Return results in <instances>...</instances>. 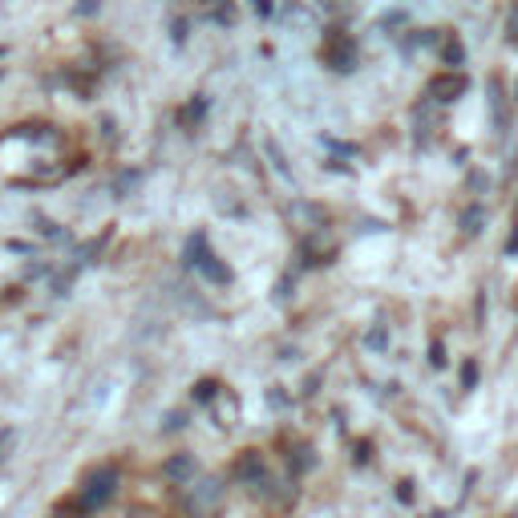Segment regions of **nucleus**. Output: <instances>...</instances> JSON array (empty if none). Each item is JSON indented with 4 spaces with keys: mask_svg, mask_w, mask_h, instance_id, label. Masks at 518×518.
I'll return each instance as SVG.
<instances>
[{
    "mask_svg": "<svg viewBox=\"0 0 518 518\" xmlns=\"http://www.w3.org/2000/svg\"><path fill=\"white\" fill-rule=\"evenodd\" d=\"M114 494H118V470H114V465H101V470H93L90 478H85L82 506H85V511H101Z\"/></svg>",
    "mask_w": 518,
    "mask_h": 518,
    "instance_id": "nucleus-1",
    "label": "nucleus"
},
{
    "mask_svg": "<svg viewBox=\"0 0 518 518\" xmlns=\"http://www.w3.org/2000/svg\"><path fill=\"white\" fill-rule=\"evenodd\" d=\"M223 503V482L219 478H198L187 486V511L195 518H211Z\"/></svg>",
    "mask_w": 518,
    "mask_h": 518,
    "instance_id": "nucleus-2",
    "label": "nucleus"
},
{
    "mask_svg": "<svg viewBox=\"0 0 518 518\" xmlns=\"http://www.w3.org/2000/svg\"><path fill=\"white\" fill-rule=\"evenodd\" d=\"M324 62L332 65V69H341V73H349V69L357 65V45H352V41H344V37H332L324 45Z\"/></svg>",
    "mask_w": 518,
    "mask_h": 518,
    "instance_id": "nucleus-3",
    "label": "nucleus"
},
{
    "mask_svg": "<svg viewBox=\"0 0 518 518\" xmlns=\"http://www.w3.org/2000/svg\"><path fill=\"white\" fill-rule=\"evenodd\" d=\"M462 90H465V77H454V73L434 77V82H429V98H434V101H454Z\"/></svg>",
    "mask_w": 518,
    "mask_h": 518,
    "instance_id": "nucleus-4",
    "label": "nucleus"
},
{
    "mask_svg": "<svg viewBox=\"0 0 518 518\" xmlns=\"http://www.w3.org/2000/svg\"><path fill=\"white\" fill-rule=\"evenodd\" d=\"M239 478H244L247 486H255V490H259V482L267 486V465H264V457H259V454H247L244 462H239Z\"/></svg>",
    "mask_w": 518,
    "mask_h": 518,
    "instance_id": "nucleus-5",
    "label": "nucleus"
},
{
    "mask_svg": "<svg viewBox=\"0 0 518 518\" xmlns=\"http://www.w3.org/2000/svg\"><path fill=\"white\" fill-rule=\"evenodd\" d=\"M162 474H167L170 482H178V486H191L195 482V462L191 457H170V462L162 465Z\"/></svg>",
    "mask_w": 518,
    "mask_h": 518,
    "instance_id": "nucleus-6",
    "label": "nucleus"
},
{
    "mask_svg": "<svg viewBox=\"0 0 518 518\" xmlns=\"http://www.w3.org/2000/svg\"><path fill=\"white\" fill-rule=\"evenodd\" d=\"M264 150H267V154H272V167H275V170H280V175H283V178H292V167H288V162H283L280 146H275V142H272V138H267V142H264Z\"/></svg>",
    "mask_w": 518,
    "mask_h": 518,
    "instance_id": "nucleus-7",
    "label": "nucleus"
},
{
    "mask_svg": "<svg viewBox=\"0 0 518 518\" xmlns=\"http://www.w3.org/2000/svg\"><path fill=\"white\" fill-rule=\"evenodd\" d=\"M474 381H478V365H474V360H465V365H462V385L474 388Z\"/></svg>",
    "mask_w": 518,
    "mask_h": 518,
    "instance_id": "nucleus-8",
    "label": "nucleus"
},
{
    "mask_svg": "<svg viewBox=\"0 0 518 518\" xmlns=\"http://www.w3.org/2000/svg\"><path fill=\"white\" fill-rule=\"evenodd\" d=\"M215 397V381H198L195 385V401H211Z\"/></svg>",
    "mask_w": 518,
    "mask_h": 518,
    "instance_id": "nucleus-9",
    "label": "nucleus"
},
{
    "mask_svg": "<svg viewBox=\"0 0 518 518\" xmlns=\"http://www.w3.org/2000/svg\"><path fill=\"white\" fill-rule=\"evenodd\" d=\"M77 13H85V16L98 13V0H77Z\"/></svg>",
    "mask_w": 518,
    "mask_h": 518,
    "instance_id": "nucleus-10",
    "label": "nucleus"
},
{
    "mask_svg": "<svg viewBox=\"0 0 518 518\" xmlns=\"http://www.w3.org/2000/svg\"><path fill=\"white\" fill-rule=\"evenodd\" d=\"M369 344H373V349H385V332H381V328H377V332H369Z\"/></svg>",
    "mask_w": 518,
    "mask_h": 518,
    "instance_id": "nucleus-11",
    "label": "nucleus"
},
{
    "mask_svg": "<svg viewBox=\"0 0 518 518\" xmlns=\"http://www.w3.org/2000/svg\"><path fill=\"white\" fill-rule=\"evenodd\" d=\"M446 57H450V62L457 65V62H462V45H457V41H454V45H450V49H446Z\"/></svg>",
    "mask_w": 518,
    "mask_h": 518,
    "instance_id": "nucleus-12",
    "label": "nucleus"
},
{
    "mask_svg": "<svg viewBox=\"0 0 518 518\" xmlns=\"http://www.w3.org/2000/svg\"><path fill=\"white\" fill-rule=\"evenodd\" d=\"M511 33H514V37H518V8H514V13H511Z\"/></svg>",
    "mask_w": 518,
    "mask_h": 518,
    "instance_id": "nucleus-13",
    "label": "nucleus"
},
{
    "mask_svg": "<svg viewBox=\"0 0 518 518\" xmlns=\"http://www.w3.org/2000/svg\"><path fill=\"white\" fill-rule=\"evenodd\" d=\"M321 5H324V8H332V5H336V0H321Z\"/></svg>",
    "mask_w": 518,
    "mask_h": 518,
    "instance_id": "nucleus-14",
    "label": "nucleus"
},
{
    "mask_svg": "<svg viewBox=\"0 0 518 518\" xmlns=\"http://www.w3.org/2000/svg\"><path fill=\"white\" fill-rule=\"evenodd\" d=\"M0 57H5V49H0Z\"/></svg>",
    "mask_w": 518,
    "mask_h": 518,
    "instance_id": "nucleus-15",
    "label": "nucleus"
},
{
    "mask_svg": "<svg viewBox=\"0 0 518 518\" xmlns=\"http://www.w3.org/2000/svg\"><path fill=\"white\" fill-rule=\"evenodd\" d=\"M514 93H518V85H514Z\"/></svg>",
    "mask_w": 518,
    "mask_h": 518,
    "instance_id": "nucleus-16",
    "label": "nucleus"
}]
</instances>
